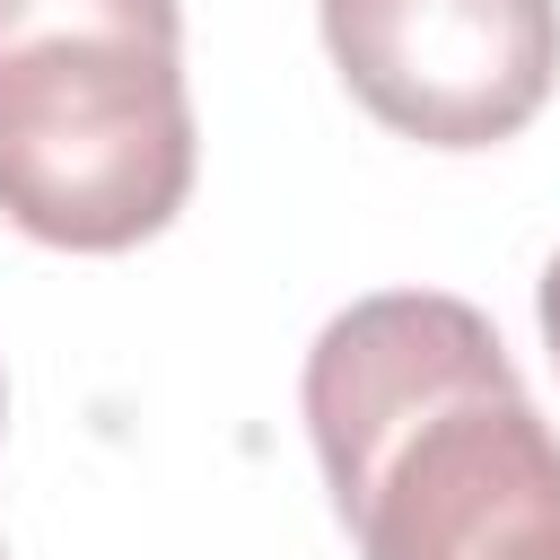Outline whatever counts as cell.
<instances>
[{
	"instance_id": "cell-2",
	"label": "cell",
	"mask_w": 560,
	"mask_h": 560,
	"mask_svg": "<svg viewBox=\"0 0 560 560\" xmlns=\"http://www.w3.org/2000/svg\"><path fill=\"white\" fill-rule=\"evenodd\" d=\"M192 192L175 0H0V219L61 254H122Z\"/></svg>"
},
{
	"instance_id": "cell-1",
	"label": "cell",
	"mask_w": 560,
	"mask_h": 560,
	"mask_svg": "<svg viewBox=\"0 0 560 560\" xmlns=\"http://www.w3.org/2000/svg\"><path fill=\"white\" fill-rule=\"evenodd\" d=\"M298 402L359 560H560V438L481 306L438 289L341 306Z\"/></svg>"
},
{
	"instance_id": "cell-4",
	"label": "cell",
	"mask_w": 560,
	"mask_h": 560,
	"mask_svg": "<svg viewBox=\"0 0 560 560\" xmlns=\"http://www.w3.org/2000/svg\"><path fill=\"white\" fill-rule=\"evenodd\" d=\"M534 315H542V350H551V368H560V254L542 262V298H534Z\"/></svg>"
},
{
	"instance_id": "cell-5",
	"label": "cell",
	"mask_w": 560,
	"mask_h": 560,
	"mask_svg": "<svg viewBox=\"0 0 560 560\" xmlns=\"http://www.w3.org/2000/svg\"><path fill=\"white\" fill-rule=\"evenodd\" d=\"M0 420H9V385H0Z\"/></svg>"
},
{
	"instance_id": "cell-3",
	"label": "cell",
	"mask_w": 560,
	"mask_h": 560,
	"mask_svg": "<svg viewBox=\"0 0 560 560\" xmlns=\"http://www.w3.org/2000/svg\"><path fill=\"white\" fill-rule=\"evenodd\" d=\"M341 88L420 149L516 140L560 79V0H315Z\"/></svg>"
}]
</instances>
